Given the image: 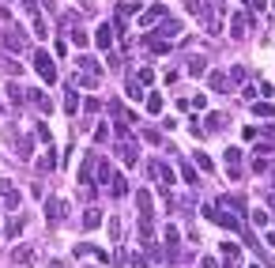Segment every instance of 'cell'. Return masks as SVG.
<instances>
[{
    "instance_id": "6da1fadb",
    "label": "cell",
    "mask_w": 275,
    "mask_h": 268,
    "mask_svg": "<svg viewBox=\"0 0 275 268\" xmlns=\"http://www.w3.org/2000/svg\"><path fill=\"white\" fill-rule=\"evenodd\" d=\"M30 61H34V72L42 76V83H57V64H53V57L45 49H34Z\"/></svg>"
},
{
    "instance_id": "7a4b0ae2",
    "label": "cell",
    "mask_w": 275,
    "mask_h": 268,
    "mask_svg": "<svg viewBox=\"0 0 275 268\" xmlns=\"http://www.w3.org/2000/svg\"><path fill=\"white\" fill-rule=\"evenodd\" d=\"M147 170H151V178L158 182V189H170V185H173V170L162 163V159H155V163L147 166Z\"/></svg>"
},
{
    "instance_id": "3957f363",
    "label": "cell",
    "mask_w": 275,
    "mask_h": 268,
    "mask_svg": "<svg viewBox=\"0 0 275 268\" xmlns=\"http://www.w3.org/2000/svg\"><path fill=\"white\" fill-rule=\"evenodd\" d=\"M4 49H11V53H26V38H23V30H19L15 23L4 30Z\"/></svg>"
},
{
    "instance_id": "277c9868",
    "label": "cell",
    "mask_w": 275,
    "mask_h": 268,
    "mask_svg": "<svg viewBox=\"0 0 275 268\" xmlns=\"http://www.w3.org/2000/svg\"><path fill=\"white\" fill-rule=\"evenodd\" d=\"M117 155H121V163H125V166H136L139 163V144H136V140H121Z\"/></svg>"
},
{
    "instance_id": "5b68a950",
    "label": "cell",
    "mask_w": 275,
    "mask_h": 268,
    "mask_svg": "<svg viewBox=\"0 0 275 268\" xmlns=\"http://www.w3.org/2000/svg\"><path fill=\"white\" fill-rule=\"evenodd\" d=\"M64 212H68V204H64L60 197H49V200H45V219H49L53 227H57L60 219H64Z\"/></svg>"
},
{
    "instance_id": "8992f818",
    "label": "cell",
    "mask_w": 275,
    "mask_h": 268,
    "mask_svg": "<svg viewBox=\"0 0 275 268\" xmlns=\"http://www.w3.org/2000/svg\"><path fill=\"white\" fill-rule=\"evenodd\" d=\"M204 212L215 219L219 227H226V231H241V216H230V212H215V208H204Z\"/></svg>"
},
{
    "instance_id": "52a82bcc",
    "label": "cell",
    "mask_w": 275,
    "mask_h": 268,
    "mask_svg": "<svg viewBox=\"0 0 275 268\" xmlns=\"http://www.w3.org/2000/svg\"><path fill=\"white\" fill-rule=\"evenodd\" d=\"M95 174H98V155H95V151H87L83 166H79V182H87V185H95Z\"/></svg>"
},
{
    "instance_id": "ba28073f",
    "label": "cell",
    "mask_w": 275,
    "mask_h": 268,
    "mask_svg": "<svg viewBox=\"0 0 275 268\" xmlns=\"http://www.w3.org/2000/svg\"><path fill=\"white\" fill-rule=\"evenodd\" d=\"M76 64L83 68V76H91V79H102V64H98L95 57H91V53H79V57H76Z\"/></svg>"
},
{
    "instance_id": "9c48e42d",
    "label": "cell",
    "mask_w": 275,
    "mask_h": 268,
    "mask_svg": "<svg viewBox=\"0 0 275 268\" xmlns=\"http://www.w3.org/2000/svg\"><path fill=\"white\" fill-rule=\"evenodd\" d=\"M0 200H4V208H8V212H15L19 200H23V193H19L11 182H4V185H0Z\"/></svg>"
},
{
    "instance_id": "30bf717a",
    "label": "cell",
    "mask_w": 275,
    "mask_h": 268,
    "mask_svg": "<svg viewBox=\"0 0 275 268\" xmlns=\"http://www.w3.org/2000/svg\"><path fill=\"white\" fill-rule=\"evenodd\" d=\"M166 19V4H151L147 11H139V26H151V23H162Z\"/></svg>"
},
{
    "instance_id": "8fae6325",
    "label": "cell",
    "mask_w": 275,
    "mask_h": 268,
    "mask_svg": "<svg viewBox=\"0 0 275 268\" xmlns=\"http://www.w3.org/2000/svg\"><path fill=\"white\" fill-rule=\"evenodd\" d=\"M230 83H234V79L226 76V72H207V87H211V91H219V95H226V91H230Z\"/></svg>"
},
{
    "instance_id": "7c38bea8",
    "label": "cell",
    "mask_w": 275,
    "mask_h": 268,
    "mask_svg": "<svg viewBox=\"0 0 275 268\" xmlns=\"http://www.w3.org/2000/svg\"><path fill=\"white\" fill-rule=\"evenodd\" d=\"M185 8H189V11H192V15H196L204 26H211V8H207L204 0H185Z\"/></svg>"
},
{
    "instance_id": "4fadbf2b",
    "label": "cell",
    "mask_w": 275,
    "mask_h": 268,
    "mask_svg": "<svg viewBox=\"0 0 275 268\" xmlns=\"http://www.w3.org/2000/svg\"><path fill=\"white\" fill-rule=\"evenodd\" d=\"M155 34H158V38H166V42H173V38L181 34V23H177V19H162Z\"/></svg>"
},
{
    "instance_id": "5bb4252c",
    "label": "cell",
    "mask_w": 275,
    "mask_h": 268,
    "mask_svg": "<svg viewBox=\"0 0 275 268\" xmlns=\"http://www.w3.org/2000/svg\"><path fill=\"white\" fill-rule=\"evenodd\" d=\"M26 98H30V102H34L42 113H53V102H49V95H45V91H26Z\"/></svg>"
},
{
    "instance_id": "9a60e30c",
    "label": "cell",
    "mask_w": 275,
    "mask_h": 268,
    "mask_svg": "<svg viewBox=\"0 0 275 268\" xmlns=\"http://www.w3.org/2000/svg\"><path fill=\"white\" fill-rule=\"evenodd\" d=\"M95 45H102V49H110V45H113V26L110 23H102L95 30Z\"/></svg>"
},
{
    "instance_id": "2e32d148",
    "label": "cell",
    "mask_w": 275,
    "mask_h": 268,
    "mask_svg": "<svg viewBox=\"0 0 275 268\" xmlns=\"http://www.w3.org/2000/svg\"><path fill=\"white\" fill-rule=\"evenodd\" d=\"M64 110H68V117H76V113L83 110V102H79V91H72V83H68V95H64Z\"/></svg>"
},
{
    "instance_id": "e0dca14e",
    "label": "cell",
    "mask_w": 275,
    "mask_h": 268,
    "mask_svg": "<svg viewBox=\"0 0 275 268\" xmlns=\"http://www.w3.org/2000/svg\"><path fill=\"white\" fill-rule=\"evenodd\" d=\"M11 265H34V246H19L11 253Z\"/></svg>"
},
{
    "instance_id": "ac0fdd59",
    "label": "cell",
    "mask_w": 275,
    "mask_h": 268,
    "mask_svg": "<svg viewBox=\"0 0 275 268\" xmlns=\"http://www.w3.org/2000/svg\"><path fill=\"white\" fill-rule=\"evenodd\" d=\"M226 125H230V117H226V113H207V125H204V129L207 132H219V129H226Z\"/></svg>"
},
{
    "instance_id": "d6986e66",
    "label": "cell",
    "mask_w": 275,
    "mask_h": 268,
    "mask_svg": "<svg viewBox=\"0 0 275 268\" xmlns=\"http://www.w3.org/2000/svg\"><path fill=\"white\" fill-rule=\"evenodd\" d=\"M219 204H226V208H234V212H238V216H241V219L249 216V204H245V197H223V200H219Z\"/></svg>"
},
{
    "instance_id": "ffe728a7",
    "label": "cell",
    "mask_w": 275,
    "mask_h": 268,
    "mask_svg": "<svg viewBox=\"0 0 275 268\" xmlns=\"http://www.w3.org/2000/svg\"><path fill=\"white\" fill-rule=\"evenodd\" d=\"M110 193H113V197H129V178H125V174H113Z\"/></svg>"
},
{
    "instance_id": "44dd1931",
    "label": "cell",
    "mask_w": 275,
    "mask_h": 268,
    "mask_svg": "<svg viewBox=\"0 0 275 268\" xmlns=\"http://www.w3.org/2000/svg\"><path fill=\"white\" fill-rule=\"evenodd\" d=\"M230 26H234V30H230L234 38H245V30H249V15H245V11H241V15H234Z\"/></svg>"
},
{
    "instance_id": "7402d4cb",
    "label": "cell",
    "mask_w": 275,
    "mask_h": 268,
    "mask_svg": "<svg viewBox=\"0 0 275 268\" xmlns=\"http://www.w3.org/2000/svg\"><path fill=\"white\" fill-rule=\"evenodd\" d=\"M113 182V170H110V163L106 159H98V174H95V185H110Z\"/></svg>"
},
{
    "instance_id": "603a6c76",
    "label": "cell",
    "mask_w": 275,
    "mask_h": 268,
    "mask_svg": "<svg viewBox=\"0 0 275 268\" xmlns=\"http://www.w3.org/2000/svg\"><path fill=\"white\" fill-rule=\"evenodd\" d=\"M4 91H8V98H11L15 106L26 102V87H19V83H11V79H8V87H4Z\"/></svg>"
},
{
    "instance_id": "cb8c5ba5",
    "label": "cell",
    "mask_w": 275,
    "mask_h": 268,
    "mask_svg": "<svg viewBox=\"0 0 275 268\" xmlns=\"http://www.w3.org/2000/svg\"><path fill=\"white\" fill-rule=\"evenodd\" d=\"M98 223H102V212H98V208H87L83 212V231H95Z\"/></svg>"
},
{
    "instance_id": "d4e9b609",
    "label": "cell",
    "mask_w": 275,
    "mask_h": 268,
    "mask_svg": "<svg viewBox=\"0 0 275 268\" xmlns=\"http://www.w3.org/2000/svg\"><path fill=\"white\" fill-rule=\"evenodd\" d=\"M136 208H139V216H151V193L147 189H136Z\"/></svg>"
},
{
    "instance_id": "484cf974",
    "label": "cell",
    "mask_w": 275,
    "mask_h": 268,
    "mask_svg": "<svg viewBox=\"0 0 275 268\" xmlns=\"http://www.w3.org/2000/svg\"><path fill=\"white\" fill-rule=\"evenodd\" d=\"M139 79H129V83H125V98H132V102H139V98H143V91H139Z\"/></svg>"
},
{
    "instance_id": "4316f807",
    "label": "cell",
    "mask_w": 275,
    "mask_h": 268,
    "mask_svg": "<svg viewBox=\"0 0 275 268\" xmlns=\"http://www.w3.org/2000/svg\"><path fill=\"white\" fill-rule=\"evenodd\" d=\"M189 76H207V64H204V57H189Z\"/></svg>"
},
{
    "instance_id": "83f0119b",
    "label": "cell",
    "mask_w": 275,
    "mask_h": 268,
    "mask_svg": "<svg viewBox=\"0 0 275 268\" xmlns=\"http://www.w3.org/2000/svg\"><path fill=\"white\" fill-rule=\"evenodd\" d=\"M253 117H275V106L272 102H253Z\"/></svg>"
},
{
    "instance_id": "f1b7e54d",
    "label": "cell",
    "mask_w": 275,
    "mask_h": 268,
    "mask_svg": "<svg viewBox=\"0 0 275 268\" xmlns=\"http://www.w3.org/2000/svg\"><path fill=\"white\" fill-rule=\"evenodd\" d=\"M223 257H226V265H238V257H241V250L234 242H223Z\"/></svg>"
},
{
    "instance_id": "f546056e",
    "label": "cell",
    "mask_w": 275,
    "mask_h": 268,
    "mask_svg": "<svg viewBox=\"0 0 275 268\" xmlns=\"http://www.w3.org/2000/svg\"><path fill=\"white\" fill-rule=\"evenodd\" d=\"M192 159H196V166H200L204 174H211V170H215V163H211V159H207L204 151H192Z\"/></svg>"
},
{
    "instance_id": "4dcf8cb0",
    "label": "cell",
    "mask_w": 275,
    "mask_h": 268,
    "mask_svg": "<svg viewBox=\"0 0 275 268\" xmlns=\"http://www.w3.org/2000/svg\"><path fill=\"white\" fill-rule=\"evenodd\" d=\"M162 238H166V250H177V227H166V231H162Z\"/></svg>"
},
{
    "instance_id": "1f68e13d",
    "label": "cell",
    "mask_w": 275,
    "mask_h": 268,
    "mask_svg": "<svg viewBox=\"0 0 275 268\" xmlns=\"http://www.w3.org/2000/svg\"><path fill=\"white\" fill-rule=\"evenodd\" d=\"M147 110H151V113H162V95H158V91L147 95Z\"/></svg>"
},
{
    "instance_id": "d6a6232c",
    "label": "cell",
    "mask_w": 275,
    "mask_h": 268,
    "mask_svg": "<svg viewBox=\"0 0 275 268\" xmlns=\"http://www.w3.org/2000/svg\"><path fill=\"white\" fill-rule=\"evenodd\" d=\"M53 166H57V159H53V151L45 147V151H42V159H38V170H53Z\"/></svg>"
},
{
    "instance_id": "836d02e7",
    "label": "cell",
    "mask_w": 275,
    "mask_h": 268,
    "mask_svg": "<svg viewBox=\"0 0 275 268\" xmlns=\"http://www.w3.org/2000/svg\"><path fill=\"white\" fill-rule=\"evenodd\" d=\"M226 163H230V170H238V163H241V147H226Z\"/></svg>"
},
{
    "instance_id": "e575fe53",
    "label": "cell",
    "mask_w": 275,
    "mask_h": 268,
    "mask_svg": "<svg viewBox=\"0 0 275 268\" xmlns=\"http://www.w3.org/2000/svg\"><path fill=\"white\" fill-rule=\"evenodd\" d=\"M181 174H185V182H189V185H200V174L192 170V163H185V166H181Z\"/></svg>"
},
{
    "instance_id": "d590c367",
    "label": "cell",
    "mask_w": 275,
    "mask_h": 268,
    "mask_svg": "<svg viewBox=\"0 0 275 268\" xmlns=\"http://www.w3.org/2000/svg\"><path fill=\"white\" fill-rule=\"evenodd\" d=\"M4 234H8V238H19V234H23V219H11V223L4 227Z\"/></svg>"
},
{
    "instance_id": "8d00e7d4",
    "label": "cell",
    "mask_w": 275,
    "mask_h": 268,
    "mask_svg": "<svg viewBox=\"0 0 275 268\" xmlns=\"http://www.w3.org/2000/svg\"><path fill=\"white\" fill-rule=\"evenodd\" d=\"M68 38H72V42H76V45H79V49H83V45H87V34H83V30H79V26H76V23H72V30H68Z\"/></svg>"
},
{
    "instance_id": "74e56055",
    "label": "cell",
    "mask_w": 275,
    "mask_h": 268,
    "mask_svg": "<svg viewBox=\"0 0 275 268\" xmlns=\"http://www.w3.org/2000/svg\"><path fill=\"white\" fill-rule=\"evenodd\" d=\"M30 151H34V140H30V136H23V140H19V155H23V159H30Z\"/></svg>"
},
{
    "instance_id": "f35d334b",
    "label": "cell",
    "mask_w": 275,
    "mask_h": 268,
    "mask_svg": "<svg viewBox=\"0 0 275 268\" xmlns=\"http://www.w3.org/2000/svg\"><path fill=\"white\" fill-rule=\"evenodd\" d=\"M136 79H139L143 87H151V83H155V72H151V68H139V72H136Z\"/></svg>"
},
{
    "instance_id": "ab89813d",
    "label": "cell",
    "mask_w": 275,
    "mask_h": 268,
    "mask_svg": "<svg viewBox=\"0 0 275 268\" xmlns=\"http://www.w3.org/2000/svg\"><path fill=\"white\" fill-rule=\"evenodd\" d=\"M34 34H38V38H45V34H49V23H45L42 15H34Z\"/></svg>"
},
{
    "instance_id": "60d3db41",
    "label": "cell",
    "mask_w": 275,
    "mask_h": 268,
    "mask_svg": "<svg viewBox=\"0 0 275 268\" xmlns=\"http://www.w3.org/2000/svg\"><path fill=\"white\" fill-rule=\"evenodd\" d=\"M129 268H151V265H147V257H139V253H132V257H129Z\"/></svg>"
},
{
    "instance_id": "b9f144b4",
    "label": "cell",
    "mask_w": 275,
    "mask_h": 268,
    "mask_svg": "<svg viewBox=\"0 0 275 268\" xmlns=\"http://www.w3.org/2000/svg\"><path fill=\"white\" fill-rule=\"evenodd\" d=\"M110 238H113V242H121V219H110Z\"/></svg>"
},
{
    "instance_id": "7bdbcfd3",
    "label": "cell",
    "mask_w": 275,
    "mask_h": 268,
    "mask_svg": "<svg viewBox=\"0 0 275 268\" xmlns=\"http://www.w3.org/2000/svg\"><path fill=\"white\" fill-rule=\"evenodd\" d=\"M245 76H249V72H245V64H238V68L230 72V79H234V83H241V79H245Z\"/></svg>"
},
{
    "instance_id": "ee69618b",
    "label": "cell",
    "mask_w": 275,
    "mask_h": 268,
    "mask_svg": "<svg viewBox=\"0 0 275 268\" xmlns=\"http://www.w3.org/2000/svg\"><path fill=\"white\" fill-rule=\"evenodd\" d=\"M83 110H87V113H98V110H102V102H98V98H87Z\"/></svg>"
},
{
    "instance_id": "f6af8a7d",
    "label": "cell",
    "mask_w": 275,
    "mask_h": 268,
    "mask_svg": "<svg viewBox=\"0 0 275 268\" xmlns=\"http://www.w3.org/2000/svg\"><path fill=\"white\" fill-rule=\"evenodd\" d=\"M95 140H98V144H106V140H110V129H106V125H98V129H95Z\"/></svg>"
},
{
    "instance_id": "bcb514c9",
    "label": "cell",
    "mask_w": 275,
    "mask_h": 268,
    "mask_svg": "<svg viewBox=\"0 0 275 268\" xmlns=\"http://www.w3.org/2000/svg\"><path fill=\"white\" fill-rule=\"evenodd\" d=\"M143 140H147V144H162V136H158L155 129H147V132H143Z\"/></svg>"
},
{
    "instance_id": "7dc6e473",
    "label": "cell",
    "mask_w": 275,
    "mask_h": 268,
    "mask_svg": "<svg viewBox=\"0 0 275 268\" xmlns=\"http://www.w3.org/2000/svg\"><path fill=\"white\" fill-rule=\"evenodd\" d=\"M38 140H42V144L49 147V140H53V136H49V129H45V125H38Z\"/></svg>"
},
{
    "instance_id": "c3c4849f",
    "label": "cell",
    "mask_w": 275,
    "mask_h": 268,
    "mask_svg": "<svg viewBox=\"0 0 275 268\" xmlns=\"http://www.w3.org/2000/svg\"><path fill=\"white\" fill-rule=\"evenodd\" d=\"M253 223H257V227H268V212H253Z\"/></svg>"
},
{
    "instance_id": "681fc988",
    "label": "cell",
    "mask_w": 275,
    "mask_h": 268,
    "mask_svg": "<svg viewBox=\"0 0 275 268\" xmlns=\"http://www.w3.org/2000/svg\"><path fill=\"white\" fill-rule=\"evenodd\" d=\"M19 4H23V8L30 11V15H38V0H19Z\"/></svg>"
},
{
    "instance_id": "f907efd6",
    "label": "cell",
    "mask_w": 275,
    "mask_h": 268,
    "mask_svg": "<svg viewBox=\"0 0 275 268\" xmlns=\"http://www.w3.org/2000/svg\"><path fill=\"white\" fill-rule=\"evenodd\" d=\"M200 268H219V261L215 257H204V261H200Z\"/></svg>"
},
{
    "instance_id": "816d5d0a",
    "label": "cell",
    "mask_w": 275,
    "mask_h": 268,
    "mask_svg": "<svg viewBox=\"0 0 275 268\" xmlns=\"http://www.w3.org/2000/svg\"><path fill=\"white\" fill-rule=\"evenodd\" d=\"M245 4H249V8H257V11H260V8H264V4H268V0H245Z\"/></svg>"
},
{
    "instance_id": "f5cc1de1",
    "label": "cell",
    "mask_w": 275,
    "mask_h": 268,
    "mask_svg": "<svg viewBox=\"0 0 275 268\" xmlns=\"http://www.w3.org/2000/svg\"><path fill=\"white\" fill-rule=\"evenodd\" d=\"M49 268H64V261H49Z\"/></svg>"
},
{
    "instance_id": "db71d44e",
    "label": "cell",
    "mask_w": 275,
    "mask_h": 268,
    "mask_svg": "<svg viewBox=\"0 0 275 268\" xmlns=\"http://www.w3.org/2000/svg\"><path fill=\"white\" fill-rule=\"evenodd\" d=\"M42 4H45V8H53V4H57V0H42Z\"/></svg>"
},
{
    "instance_id": "11a10c76",
    "label": "cell",
    "mask_w": 275,
    "mask_h": 268,
    "mask_svg": "<svg viewBox=\"0 0 275 268\" xmlns=\"http://www.w3.org/2000/svg\"><path fill=\"white\" fill-rule=\"evenodd\" d=\"M249 268H260V265H249Z\"/></svg>"
},
{
    "instance_id": "9f6ffc18",
    "label": "cell",
    "mask_w": 275,
    "mask_h": 268,
    "mask_svg": "<svg viewBox=\"0 0 275 268\" xmlns=\"http://www.w3.org/2000/svg\"><path fill=\"white\" fill-rule=\"evenodd\" d=\"M272 204H275V197H272Z\"/></svg>"
}]
</instances>
